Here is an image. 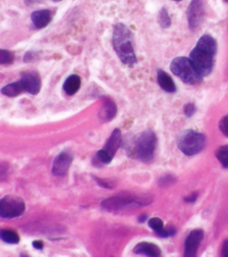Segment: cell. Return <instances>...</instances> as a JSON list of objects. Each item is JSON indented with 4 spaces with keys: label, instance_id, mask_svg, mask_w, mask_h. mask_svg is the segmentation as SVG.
Returning a JSON list of instances; mask_svg holds the SVG:
<instances>
[{
    "label": "cell",
    "instance_id": "4316f807",
    "mask_svg": "<svg viewBox=\"0 0 228 257\" xmlns=\"http://www.w3.org/2000/svg\"><path fill=\"white\" fill-rule=\"evenodd\" d=\"M37 58V54L33 51H29L26 53V55L24 56V62H32V61L35 60Z\"/></svg>",
    "mask_w": 228,
    "mask_h": 257
},
{
    "label": "cell",
    "instance_id": "44dd1931",
    "mask_svg": "<svg viewBox=\"0 0 228 257\" xmlns=\"http://www.w3.org/2000/svg\"><path fill=\"white\" fill-rule=\"evenodd\" d=\"M216 157L224 168H228V145L221 146L216 149Z\"/></svg>",
    "mask_w": 228,
    "mask_h": 257
},
{
    "label": "cell",
    "instance_id": "7402d4cb",
    "mask_svg": "<svg viewBox=\"0 0 228 257\" xmlns=\"http://www.w3.org/2000/svg\"><path fill=\"white\" fill-rule=\"evenodd\" d=\"M158 22L160 25V27L163 29H168L171 25V19L170 16L168 15V10L166 8H162L159 13L158 16Z\"/></svg>",
    "mask_w": 228,
    "mask_h": 257
},
{
    "label": "cell",
    "instance_id": "4dcf8cb0",
    "mask_svg": "<svg viewBox=\"0 0 228 257\" xmlns=\"http://www.w3.org/2000/svg\"><path fill=\"white\" fill-rule=\"evenodd\" d=\"M32 245H33V247L34 248L40 249L43 248V246H44V244H43V241L41 240H35L33 243H32Z\"/></svg>",
    "mask_w": 228,
    "mask_h": 257
},
{
    "label": "cell",
    "instance_id": "3957f363",
    "mask_svg": "<svg viewBox=\"0 0 228 257\" xmlns=\"http://www.w3.org/2000/svg\"><path fill=\"white\" fill-rule=\"evenodd\" d=\"M171 72L186 84L196 85L202 80V77L198 73L190 58L179 56L170 64Z\"/></svg>",
    "mask_w": 228,
    "mask_h": 257
},
{
    "label": "cell",
    "instance_id": "ac0fdd59",
    "mask_svg": "<svg viewBox=\"0 0 228 257\" xmlns=\"http://www.w3.org/2000/svg\"><path fill=\"white\" fill-rule=\"evenodd\" d=\"M80 85H81L80 77L76 74H73L69 76L64 81V90L66 94L72 96L78 92V90L80 89Z\"/></svg>",
    "mask_w": 228,
    "mask_h": 257
},
{
    "label": "cell",
    "instance_id": "d6986e66",
    "mask_svg": "<svg viewBox=\"0 0 228 257\" xmlns=\"http://www.w3.org/2000/svg\"><path fill=\"white\" fill-rule=\"evenodd\" d=\"M1 92L5 96L15 97V96H19L22 93L24 92V90L23 86L21 84L20 80H19V81L13 82L11 84L5 86L4 88L1 89Z\"/></svg>",
    "mask_w": 228,
    "mask_h": 257
},
{
    "label": "cell",
    "instance_id": "7a4b0ae2",
    "mask_svg": "<svg viewBox=\"0 0 228 257\" xmlns=\"http://www.w3.org/2000/svg\"><path fill=\"white\" fill-rule=\"evenodd\" d=\"M112 46L120 61L128 66L137 63L133 47V34L123 24H117L112 33Z\"/></svg>",
    "mask_w": 228,
    "mask_h": 257
},
{
    "label": "cell",
    "instance_id": "f1b7e54d",
    "mask_svg": "<svg viewBox=\"0 0 228 257\" xmlns=\"http://www.w3.org/2000/svg\"><path fill=\"white\" fill-rule=\"evenodd\" d=\"M197 197H198L197 193H192V194H191L189 197H185V198H184V201H185V202H187V203H193V202H195V201H196Z\"/></svg>",
    "mask_w": 228,
    "mask_h": 257
},
{
    "label": "cell",
    "instance_id": "cb8c5ba5",
    "mask_svg": "<svg viewBox=\"0 0 228 257\" xmlns=\"http://www.w3.org/2000/svg\"><path fill=\"white\" fill-rule=\"evenodd\" d=\"M175 181H176V178L172 176V175H170V174H168V175H165V176L160 178L159 184L162 186V187H164V186L174 184Z\"/></svg>",
    "mask_w": 228,
    "mask_h": 257
},
{
    "label": "cell",
    "instance_id": "f546056e",
    "mask_svg": "<svg viewBox=\"0 0 228 257\" xmlns=\"http://www.w3.org/2000/svg\"><path fill=\"white\" fill-rule=\"evenodd\" d=\"M222 255L224 257H228V239L224 241L223 247H222Z\"/></svg>",
    "mask_w": 228,
    "mask_h": 257
},
{
    "label": "cell",
    "instance_id": "d4e9b609",
    "mask_svg": "<svg viewBox=\"0 0 228 257\" xmlns=\"http://www.w3.org/2000/svg\"><path fill=\"white\" fill-rule=\"evenodd\" d=\"M219 128L224 135L228 137V115L223 117L219 121Z\"/></svg>",
    "mask_w": 228,
    "mask_h": 257
},
{
    "label": "cell",
    "instance_id": "8fae6325",
    "mask_svg": "<svg viewBox=\"0 0 228 257\" xmlns=\"http://www.w3.org/2000/svg\"><path fill=\"white\" fill-rule=\"evenodd\" d=\"M204 236L202 229H193L190 232L184 244V256H196L197 250Z\"/></svg>",
    "mask_w": 228,
    "mask_h": 257
},
{
    "label": "cell",
    "instance_id": "52a82bcc",
    "mask_svg": "<svg viewBox=\"0 0 228 257\" xmlns=\"http://www.w3.org/2000/svg\"><path fill=\"white\" fill-rule=\"evenodd\" d=\"M122 141L121 132L119 128H115L112 132V135L109 138L104 149L96 153V158L103 165H108L112 162V158L115 156L117 150L120 148Z\"/></svg>",
    "mask_w": 228,
    "mask_h": 257
},
{
    "label": "cell",
    "instance_id": "8992f818",
    "mask_svg": "<svg viewBox=\"0 0 228 257\" xmlns=\"http://www.w3.org/2000/svg\"><path fill=\"white\" fill-rule=\"evenodd\" d=\"M149 200L145 198H140L133 196L129 193H120L114 197H109L102 202V207L108 212H117L124 209L128 205H146Z\"/></svg>",
    "mask_w": 228,
    "mask_h": 257
},
{
    "label": "cell",
    "instance_id": "277c9868",
    "mask_svg": "<svg viewBox=\"0 0 228 257\" xmlns=\"http://www.w3.org/2000/svg\"><path fill=\"white\" fill-rule=\"evenodd\" d=\"M206 138L202 133L187 130L181 133L177 139V147L186 156H194L204 149Z\"/></svg>",
    "mask_w": 228,
    "mask_h": 257
},
{
    "label": "cell",
    "instance_id": "836d02e7",
    "mask_svg": "<svg viewBox=\"0 0 228 257\" xmlns=\"http://www.w3.org/2000/svg\"><path fill=\"white\" fill-rule=\"evenodd\" d=\"M54 2H60V1H62V0H53Z\"/></svg>",
    "mask_w": 228,
    "mask_h": 257
},
{
    "label": "cell",
    "instance_id": "5bb4252c",
    "mask_svg": "<svg viewBox=\"0 0 228 257\" xmlns=\"http://www.w3.org/2000/svg\"><path fill=\"white\" fill-rule=\"evenodd\" d=\"M134 253L147 256L158 257L161 254V250L158 245L151 242H140L134 247Z\"/></svg>",
    "mask_w": 228,
    "mask_h": 257
},
{
    "label": "cell",
    "instance_id": "9c48e42d",
    "mask_svg": "<svg viewBox=\"0 0 228 257\" xmlns=\"http://www.w3.org/2000/svg\"><path fill=\"white\" fill-rule=\"evenodd\" d=\"M204 16L202 0H192L187 10V20L191 30H196L200 26Z\"/></svg>",
    "mask_w": 228,
    "mask_h": 257
},
{
    "label": "cell",
    "instance_id": "484cf974",
    "mask_svg": "<svg viewBox=\"0 0 228 257\" xmlns=\"http://www.w3.org/2000/svg\"><path fill=\"white\" fill-rule=\"evenodd\" d=\"M196 111V107L194 104L192 103H189V104H185L184 107V114L187 117H191L194 114V112Z\"/></svg>",
    "mask_w": 228,
    "mask_h": 257
},
{
    "label": "cell",
    "instance_id": "1f68e13d",
    "mask_svg": "<svg viewBox=\"0 0 228 257\" xmlns=\"http://www.w3.org/2000/svg\"><path fill=\"white\" fill-rule=\"evenodd\" d=\"M40 0H25V4L27 6H32V5L36 4L38 2H40Z\"/></svg>",
    "mask_w": 228,
    "mask_h": 257
},
{
    "label": "cell",
    "instance_id": "ffe728a7",
    "mask_svg": "<svg viewBox=\"0 0 228 257\" xmlns=\"http://www.w3.org/2000/svg\"><path fill=\"white\" fill-rule=\"evenodd\" d=\"M0 238L8 244H17L20 241L19 235L11 229H0Z\"/></svg>",
    "mask_w": 228,
    "mask_h": 257
},
{
    "label": "cell",
    "instance_id": "30bf717a",
    "mask_svg": "<svg viewBox=\"0 0 228 257\" xmlns=\"http://www.w3.org/2000/svg\"><path fill=\"white\" fill-rule=\"evenodd\" d=\"M73 157L69 151L60 153L53 163L52 173L54 175L63 177L68 173L69 169L72 165Z\"/></svg>",
    "mask_w": 228,
    "mask_h": 257
},
{
    "label": "cell",
    "instance_id": "83f0119b",
    "mask_svg": "<svg viewBox=\"0 0 228 257\" xmlns=\"http://www.w3.org/2000/svg\"><path fill=\"white\" fill-rule=\"evenodd\" d=\"M95 180L97 181V183L100 185L101 187H104V188H107V189H111L113 186H112V183H108L106 181H104L103 179H100L98 177H95Z\"/></svg>",
    "mask_w": 228,
    "mask_h": 257
},
{
    "label": "cell",
    "instance_id": "e575fe53",
    "mask_svg": "<svg viewBox=\"0 0 228 257\" xmlns=\"http://www.w3.org/2000/svg\"><path fill=\"white\" fill-rule=\"evenodd\" d=\"M173 1H182V0H173Z\"/></svg>",
    "mask_w": 228,
    "mask_h": 257
},
{
    "label": "cell",
    "instance_id": "9a60e30c",
    "mask_svg": "<svg viewBox=\"0 0 228 257\" xmlns=\"http://www.w3.org/2000/svg\"><path fill=\"white\" fill-rule=\"evenodd\" d=\"M149 227L153 229L155 232L161 237H168L173 236L176 233V229L174 228L165 229L163 221L160 218H152L148 221Z\"/></svg>",
    "mask_w": 228,
    "mask_h": 257
},
{
    "label": "cell",
    "instance_id": "d590c367",
    "mask_svg": "<svg viewBox=\"0 0 228 257\" xmlns=\"http://www.w3.org/2000/svg\"><path fill=\"white\" fill-rule=\"evenodd\" d=\"M224 1H226V2H228V0H224Z\"/></svg>",
    "mask_w": 228,
    "mask_h": 257
},
{
    "label": "cell",
    "instance_id": "5b68a950",
    "mask_svg": "<svg viewBox=\"0 0 228 257\" xmlns=\"http://www.w3.org/2000/svg\"><path fill=\"white\" fill-rule=\"evenodd\" d=\"M157 137L151 130L144 131L136 141L134 155L139 160L148 163L152 161L156 150Z\"/></svg>",
    "mask_w": 228,
    "mask_h": 257
},
{
    "label": "cell",
    "instance_id": "d6a6232c",
    "mask_svg": "<svg viewBox=\"0 0 228 257\" xmlns=\"http://www.w3.org/2000/svg\"><path fill=\"white\" fill-rule=\"evenodd\" d=\"M147 218V216L146 215H144V216H141L140 218H139V221H140V222H144V220Z\"/></svg>",
    "mask_w": 228,
    "mask_h": 257
},
{
    "label": "cell",
    "instance_id": "e0dca14e",
    "mask_svg": "<svg viewBox=\"0 0 228 257\" xmlns=\"http://www.w3.org/2000/svg\"><path fill=\"white\" fill-rule=\"evenodd\" d=\"M157 80L160 88L168 93H174L176 91V87L172 78L168 75L167 72L162 70H158L157 72Z\"/></svg>",
    "mask_w": 228,
    "mask_h": 257
},
{
    "label": "cell",
    "instance_id": "7c38bea8",
    "mask_svg": "<svg viewBox=\"0 0 228 257\" xmlns=\"http://www.w3.org/2000/svg\"><path fill=\"white\" fill-rule=\"evenodd\" d=\"M24 91L32 95H37L41 89L40 76L35 72H25L20 80Z\"/></svg>",
    "mask_w": 228,
    "mask_h": 257
},
{
    "label": "cell",
    "instance_id": "6da1fadb",
    "mask_svg": "<svg viewBox=\"0 0 228 257\" xmlns=\"http://www.w3.org/2000/svg\"><path fill=\"white\" fill-rule=\"evenodd\" d=\"M216 41L211 35L205 34L198 40L190 53V60L200 76H208L212 72L216 53Z\"/></svg>",
    "mask_w": 228,
    "mask_h": 257
},
{
    "label": "cell",
    "instance_id": "603a6c76",
    "mask_svg": "<svg viewBox=\"0 0 228 257\" xmlns=\"http://www.w3.org/2000/svg\"><path fill=\"white\" fill-rule=\"evenodd\" d=\"M15 60L14 53L8 49H0V65H8L12 64Z\"/></svg>",
    "mask_w": 228,
    "mask_h": 257
},
{
    "label": "cell",
    "instance_id": "4fadbf2b",
    "mask_svg": "<svg viewBox=\"0 0 228 257\" xmlns=\"http://www.w3.org/2000/svg\"><path fill=\"white\" fill-rule=\"evenodd\" d=\"M52 12L48 9L38 10L32 13L31 16L32 24L38 29L47 27L52 21Z\"/></svg>",
    "mask_w": 228,
    "mask_h": 257
},
{
    "label": "cell",
    "instance_id": "ba28073f",
    "mask_svg": "<svg viewBox=\"0 0 228 257\" xmlns=\"http://www.w3.org/2000/svg\"><path fill=\"white\" fill-rule=\"evenodd\" d=\"M25 211V203L19 197L6 196L0 199V217L16 218L20 216Z\"/></svg>",
    "mask_w": 228,
    "mask_h": 257
},
{
    "label": "cell",
    "instance_id": "2e32d148",
    "mask_svg": "<svg viewBox=\"0 0 228 257\" xmlns=\"http://www.w3.org/2000/svg\"><path fill=\"white\" fill-rule=\"evenodd\" d=\"M117 114V105L112 99H105L99 112V119L104 122L112 120Z\"/></svg>",
    "mask_w": 228,
    "mask_h": 257
}]
</instances>
